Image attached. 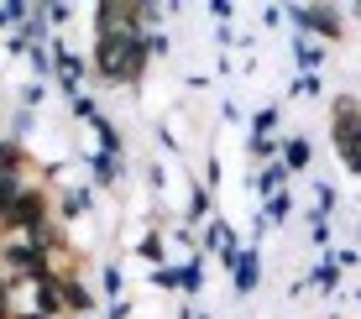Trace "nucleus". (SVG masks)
Wrapping results in <instances>:
<instances>
[{
  "instance_id": "f257e3e1",
  "label": "nucleus",
  "mask_w": 361,
  "mask_h": 319,
  "mask_svg": "<svg viewBox=\"0 0 361 319\" xmlns=\"http://www.w3.org/2000/svg\"><path fill=\"white\" fill-rule=\"evenodd\" d=\"M341 146H345V157L361 168V110H351V105H341Z\"/></svg>"
}]
</instances>
